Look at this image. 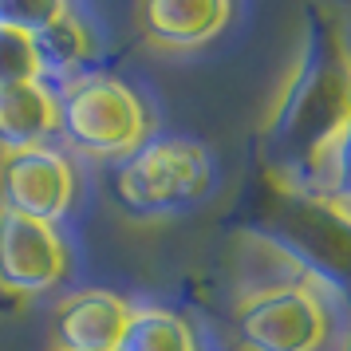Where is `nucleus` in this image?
Segmentation results:
<instances>
[{"label":"nucleus","instance_id":"1","mask_svg":"<svg viewBox=\"0 0 351 351\" xmlns=\"http://www.w3.org/2000/svg\"><path fill=\"white\" fill-rule=\"evenodd\" d=\"M351 130V51L328 16L304 36L276 107L265 119V154L288 178H324Z\"/></svg>","mask_w":351,"mask_h":351},{"label":"nucleus","instance_id":"2","mask_svg":"<svg viewBox=\"0 0 351 351\" xmlns=\"http://www.w3.org/2000/svg\"><path fill=\"white\" fill-rule=\"evenodd\" d=\"M60 130L83 154L114 158V154H134L143 146L150 114L127 83L111 75H91L67 87L60 103Z\"/></svg>","mask_w":351,"mask_h":351},{"label":"nucleus","instance_id":"3","mask_svg":"<svg viewBox=\"0 0 351 351\" xmlns=\"http://www.w3.org/2000/svg\"><path fill=\"white\" fill-rule=\"evenodd\" d=\"M209 186V158L197 143L162 138V143L138 146L134 158L119 170L114 190L123 206L134 213H166L202 197Z\"/></svg>","mask_w":351,"mask_h":351},{"label":"nucleus","instance_id":"4","mask_svg":"<svg viewBox=\"0 0 351 351\" xmlns=\"http://www.w3.org/2000/svg\"><path fill=\"white\" fill-rule=\"evenodd\" d=\"M241 351H316L328 339V308L308 280L256 292L233 319Z\"/></svg>","mask_w":351,"mask_h":351},{"label":"nucleus","instance_id":"5","mask_svg":"<svg viewBox=\"0 0 351 351\" xmlns=\"http://www.w3.org/2000/svg\"><path fill=\"white\" fill-rule=\"evenodd\" d=\"M71 197H75V174L60 150L32 146V150L4 154V162H0V209L56 225L71 209Z\"/></svg>","mask_w":351,"mask_h":351},{"label":"nucleus","instance_id":"6","mask_svg":"<svg viewBox=\"0 0 351 351\" xmlns=\"http://www.w3.org/2000/svg\"><path fill=\"white\" fill-rule=\"evenodd\" d=\"M67 276V245L56 225L0 209V288L12 296L48 292Z\"/></svg>","mask_w":351,"mask_h":351},{"label":"nucleus","instance_id":"7","mask_svg":"<svg viewBox=\"0 0 351 351\" xmlns=\"http://www.w3.org/2000/svg\"><path fill=\"white\" fill-rule=\"evenodd\" d=\"M130 304L111 292H80L56 308L60 351H114L127 332Z\"/></svg>","mask_w":351,"mask_h":351},{"label":"nucleus","instance_id":"8","mask_svg":"<svg viewBox=\"0 0 351 351\" xmlns=\"http://www.w3.org/2000/svg\"><path fill=\"white\" fill-rule=\"evenodd\" d=\"M233 16L225 0H150L138 8L143 32L158 48H197L221 32Z\"/></svg>","mask_w":351,"mask_h":351},{"label":"nucleus","instance_id":"9","mask_svg":"<svg viewBox=\"0 0 351 351\" xmlns=\"http://www.w3.org/2000/svg\"><path fill=\"white\" fill-rule=\"evenodd\" d=\"M60 130V99L44 83H20L0 91V150L16 154L44 146Z\"/></svg>","mask_w":351,"mask_h":351},{"label":"nucleus","instance_id":"10","mask_svg":"<svg viewBox=\"0 0 351 351\" xmlns=\"http://www.w3.org/2000/svg\"><path fill=\"white\" fill-rule=\"evenodd\" d=\"M44 67H80L95 56V40L71 4H48V12L32 28Z\"/></svg>","mask_w":351,"mask_h":351},{"label":"nucleus","instance_id":"11","mask_svg":"<svg viewBox=\"0 0 351 351\" xmlns=\"http://www.w3.org/2000/svg\"><path fill=\"white\" fill-rule=\"evenodd\" d=\"M114 351H197L190 324L162 308H130L127 332Z\"/></svg>","mask_w":351,"mask_h":351},{"label":"nucleus","instance_id":"12","mask_svg":"<svg viewBox=\"0 0 351 351\" xmlns=\"http://www.w3.org/2000/svg\"><path fill=\"white\" fill-rule=\"evenodd\" d=\"M40 75H44V60L32 32L12 20H0V91L20 83H40Z\"/></svg>","mask_w":351,"mask_h":351},{"label":"nucleus","instance_id":"13","mask_svg":"<svg viewBox=\"0 0 351 351\" xmlns=\"http://www.w3.org/2000/svg\"><path fill=\"white\" fill-rule=\"evenodd\" d=\"M328 190H332L335 202H343V206H351V130L343 134V143L335 146L332 162H328Z\"/></svg>","mask_w":351,"mask_h":351},{"label":"nucleus","instance_id":"14","mask_svg":"<svg viewBox=\"0 0 351 351\" xmlns=\"http://www.w3.org/2000/svg\"><path fill=\"white\" fill-rule=\"evenodd\" d=\"M343 351H351V332H348V343H343Z\"/></svg>","mask_w":351,"mask_h":351}]
</instances>
